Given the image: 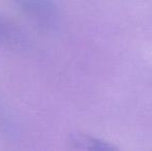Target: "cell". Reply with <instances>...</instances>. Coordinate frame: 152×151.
Listing matches in <instances>:
<instances>
[{
	"mask_svg": "<svg viewBox=\"0 0 152 151\" xmlns=\"http://www.w3.org/2000/svg\"><path fill=\"white\" fill-rule=\"evenodd\" d=\"M23 42V35L17 26L0 15V44L18 46Z\"/></svg>",
	"mask_w": 152,
	"mask_h": 151,
	"instance_id": "2",
	"label": "cell"
},
{
	"mask_svg": "<svg viewBox=\"0 0 152 151\" xmlns=\"http://www.w3.org/2000/svg\"><path fill=\"white\" fill-rule=\"evenodd\" d=\"M28 18L45 29L57 26L58 12L53 0H10Z\"/></svg>",
	"mask_w": 152,
	"mask_h": 151,
	"instance_id": "1",
	"label": "cell"
},
{
	"mask_svg": "<svg viewBox=\"0 0 152 151\" xmlns=\"http://www.w3.org/2000/svg\"><path fill=\"white\" fill-rule=\"evenodd\" d=\"M72 143H74L77 147L84 148V149H111L113 148L108 144H104L98 140L84 135H74L72 137Z\"/></svg>",
	"mask_w": 152,
	"mask_h": 151,
	"instance_id": "3",
	"label": "cell"
}]
</instances>
